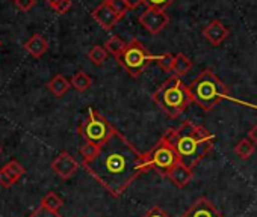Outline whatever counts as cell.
<instances>
[{"label":"cell","instance_id":"1","mask_svg":"<svg viewBox=\"0 0 257 217\" xmlns=\"http://www.w3.org/2000/svg\"><path fill=\"white\" fill-rule=\"evenodd\" d=\"M82 166L113 198H119L141 174L150 170L146 152H140L118 130Z\"/></svg>","mask_w":257,"mask_h":217},{"label":"cell","instance_id":"2","mask_svg":"<svg viewBox=\"0 0 257 217\" xmlns=\"http://www.w3.org/2000/svg\"><path fill=\"white\" fill-rule=\"evenodd\" d=\"M164 138L173 145L180 157V163L194 169L213 148L215 136L201 126L185 121L176 128L168 130Z\"/></svg>","mask_w":257,"mask_h":217},{"label":"cell","instance_id":"3","mask_svg":"<svg viewBox=\"0 0 257 217\" xmlns=\"http://www.w3.org/2000/svg\"><path fill=\"white\" fill-rule=\"evenodd\" d=\"M188 88H189V92L192 95V100L203 108L204 112L212 110L215 106H218L224 100L254 107V106H251V104H248L245 101H240V100H236L234 96H231L227 86L209 68L204 70Z\"/></svg>","mask_w":257,"mask_h":217},{"label":"cell","instance_id":"4","mask_svg":"<svg viewBox=\"0 0 257 217\" xmlns=\"http://www.w3.org/2000/svg\"><path fill=\"white\" fill-rule=\"evenodd\" d=\"M153 100L170 118H177L194 101L189 88L177 76H171L168 80H165L155 90Z\"/></svg>","mask_w":257,"mask_h":217},{"label":"cell","instance_id":"5","mask_svg":"<svg viewBox=\"0 0 257 217\" xmlns=\"http://www.w3.org/2000/svg\"><path fill=\"white\" fill-rule=\"evenodd\" d=\"M116 60L128 72V76L138 78L144 72V70L153 60H156V56H153L140 40H131L125 44V48L116 58Z\"/></svg>","mask_w":257,"mask_h":217},{"label":"cell","instance_id":"6","mask_svg":"<svg viewBox=\"0 0 257 217\" xmlns=\"http://www.w3.org/2000/svg\"><path fill=\"white\" fill-rule=\"evenodd\" d=\"M113 132L115 128L110 126V122L92 107L88 108L86 118L79 126V134L82 139L97 146H101L113 134Z\"/></svg>","mask_w":257,"mask_h":217},{"label":"cell","instance_id":"7","mask_svg":"<svg viewBox=\"0 0 257 217\" xmlns=\"http://www.w3.org/2000/svg\"><path fill=\"white\" fill-rule=\"evenodd\" d=\"M146 156H147L149 168L153 169L161 176H167L168 178L170 172L177 164H180L179 154L176 152L173 145L164 136L159 139V142L149 152H146Z\"/></svg>","mask_w":257,"mask_h":217},{"label":"cell","instance_id":"8","mask_svg":"<svg viewBox=\"0 0 257 217\" xmlns=\"http://www.w3.org/2000/svg\"><path fill=\"white\" fill-rule=\"evenodd\" d=\"M170 22V17L165 11L156 10V8H147L141 16H140V23L143 28L150 32L152 35L161 34Z\"/></svg>","mask_w":257,"mask_h":217},{"label":"cell","instance_id":"9","mask_svg":"<svg viewBox=\"0 0 257 217\" xmlns=\"http://www.w3.org/2000/svg\"><path fill=\"white\" fill-rule=\"evenodd\" d=\"M52 169L62 180H70L76 174V170L79 169V163L76 162V158L70 152L62 151L52 162Z\"/></svg>","mask_w":257,"mask_h":217},{"label":"cell","instance_id":"10","mask_svg":"<svg viewBox=\"0 0 257 217\" xmlns=\"http://www.w3.org/2000/svg\"><path fill=\"white\" fill-rule=\"evenodd\" d=\"M92 18L101 26V29L104 30H110L119 20L121 17L115 12V10L110 6V4L107 2V0H104V2H101L94 11H92Z\"/></svg>","mask_w":257,"mask_h":217},{"label":"cell","instance_id":"11","mask_svg":"<svg viewBox=\"0 0 257 217\" xmlns=\"http://www.w3.org/2000/svg\"><path fill=\"white\" fill-rule=\"evenodd\" d=\"M182 217H224V214L207 199L198 198L183 214Z\"/></svg>","mask_w":257,"mask_h":217},{"label":"cell","instance_id":"12","mask_svg":"<svg viewBox=\"0 0 257 217\" xmlns=\"http://www.w3.org/2000/svg\"><path fill=\"white\" fill-rule=\"evenodd\" d=\"M203 36H204L212 46H219V44H222V42L227 40V36H228V29H227L221 22L213 20V22H210V23L204 28Z\"/></svg>","mask_w":257,"mask_h":217},{"label":"cell","instance_id":"13","mask_svg":"<svg viewBox=\"0 0 257 217\" xmlns=\"http://www.w3.org/2000/svg\"><path fill=\"white\" fill-rule=\"evenodd\" d=\"M25 50L34 58H41L49 50V42L43 35L35 34L25 42Z\"/></svg>","mask_w":257,"mask_h":217},{"label":"cell","instance_id":"14","mask_svg":"<svg viewBox=\"0 0 257 217\" xmlns=\"http://www.w3.org/2000/svg\"><path fill=\"white\" fill-rule=\"evenodd\" d=\"M192 176H194L192 169H189V168L183 166L182 163H180V164H177V166L170 172V175H168V178L171 180V182H173L174 186L180 187V188L186 187V186L191 182Z\"/></svg>","mask_w":257,"mask_h":217},{"label":"cell","instance_id":"15","mask_svg":"<svg viewBox=\"0 0 257 217\" xmlns=\"http://www.w3.org/2000/svg\"><path fill=\"white\" fill-rule=\"evenodd\" d=\"M70 86H71V83L64 77V76H61V74H58V76H55L49 83H47V88H49V90L55 95V96H62L64 94H67V90L70 89Z\"/></svg>","mask_w":257,"mask_h":217},{"label":"cell","instance_id":"16","mask_svg":"<svg viewBox=\"0 0 257 217\" xmlns=\"http://www.w3.org/2000/svg\"><path fill=\"white\" fill-rule=\"evenodd\" d=\"M191 68H192V60H191L186 54L177 53V54L174 56V64H173V72H174V76L182 77V76H185Z\"/></svg>","mask_w":257,"mask_h":217},{"label":"cell","instance_id":"17","mask_svg":"<svg viewBox=\"0 0 257 217\" xmlns=\"http://www.w3.org/2000/svg\"><path fill=\"white\" fill-rule=\"evenodd\" d=\"M70 83H71V86H73L76 90H79V92H85L86 89H89V88H91V84H92V78H91L86 72L79 71V72H76V74L71 77Z\"/></svg>","mask_w":257,"mask_h":217},{"label":"cell","instance_id":"18","mask_svg":"<svg viewBox=\"0 0 257 217\" xmlns=\"http://www.w3.org/2000/svg\"><path fill=\"white\" fill-rule=\"evenodd\" d=\"M234 152L242 160H248L254 154V144L249 139H242L234 145Z\"/></svg>","mask_w":257,"mask_h":217},{"label":"cell","instance_id":"19","mask_svg":"<svg viewBox=\"0 0 257 217\" xmlns=\"http://www.w3.org/2000/svg\"><path fill=\"white\" fill-rule=\"evenodd\" d=\"M104 48H106L107 53H110V54H113L115 58H118V56L122 53V50L125 48V42H124L118 35H113V36H110V38L106 41Z\"/></svg>","mask_w":257,"mask_h":217},{"label":"cell","instance_id":"20","mask_svg":"<svg viewBox=\"0 0 257 217\" xmlns=\"http://www.w3.org/2000/svg\"><path fill=\"white\" fill-rule=\"evenodd\" d=\"M41 205L49 208V210H53V211H58L62 205H64V200L62 198L55 193V192H49L43 199H41Z\"/></svg>","mask_w":257,"mask_h":217},{"label":"cell","instance_id":"21","mask_svg":"<svg viewBox=\"0 0 257 217\" xmlns=\"http://www.w3.org/2000/svg\"><path fill=\"white\" fill-rule=\"evenodd\" d=\"M88 58H89V60H91L95 66H101V65L104 64L106 58H107V52H106V48L101 47V46H94V47L89 50Z\"/></svg>","mask_w":257,"mask_h":217},{"label":"cell","instance_id":"22","mask_svg":"<svg viewBox=\"0 0 257 217\" xmlns=\"http://www.w3.org/2000/svg\"><path fill=\"white\" fill-rule=\"evenodd\" d=\"M4 169H5V172H7L16 182L26 174V169H25L17 160H11L10 163H7V164L4 166Z\"/></svg>","mask_w":257,"mask_h":217},{"label":"cell","instance_id":"23","mask_svg":"<svg viewBox=\"0 0 257 217\" xmlns=\"http://www.w3.org/2000/svg\"><path fill=\"white\" fill-rule=\"evenodd\" d=\"M158 66L165 71V72H171L173 71V64H174V56L170 54V53H164V54H159L156 56V60Z\"/></svg>","mask_w":257,"mask_h":217},{"label":"cell","instance_id":"24","mask_svg":"<svg viewBox=\"0 0 257 217\" xmlns=\"http://www.w3.org/2000/svg\"><path fill=\"white\" fill-rule=\"evenodd\" d=\"M100 146L94 145V144H89V142H85V145L80 148V156H82V162H86V160H91L92 157H95V154L98 152Z\"/></svg>","mask_w":257,"mask_h":217},{"label":"cell","instance_id":"25","mask_svg":"<svg viewBox=\"0 0 257 217\" xmlns=\"http://www.w3.org/2000/svg\"><path fill=\"white\" fill-rule=\"evenodd\" d=\"M176 0H144V5L147 8H156V10H162L165 11L167 8H170Z\"/></svg>","mask_w":257,"mask_h":217},{"label":"cell","instance_id":"26","mask_svg":"<svg viewBox=\"0 0 257 217\" xmlns=\"http://www.w3.org/2000/svg\"><path fill=\"white\" fill-rule=\"evenodd\" d=\"M29 217H64V216L59 214L58 211H53V210H49V208L40 205Z\"/></svg>","mask_w":257,"mask_h":217},{"label":"cell","instance_id":"27","mask_svg":"<svg viewBox=\"0 0 257 217\" xmlns=\"http://www.w3.org/2000/svg\"><path fill=\"white\" fill-rule=\"evenodd\" d=\"M107 2L110 4V6L115 10V12L122 18L124 16H125V12L128 11V8H127V5H125V2L124 0H107Z\"/></svg>","mask_w":257,"mask_h":217},{"label":"cell","instance_id":"28","mask_svg":"<svg viewBox=\"0 0 257 217\" xmlns=\"http://www.w3.org/2000/svg\"><path fill=\"white\" fill-rule=\"evenodd\" d=\"M58 14H65L68 12V10L71 8V0H58V2H55L53 5H50Z\"/></svg>","mask_w":257,"mask_h":217},{"label":"cell","instance_id":"29","mask_svg":"<svg viewBox=\"0 0 257 217\" xmlns=\"http://www.w3.org/2000/svg\"><path fill=\"white\" fill-rule=\"evenodd\" d=\"M14 184H16V181L5 172V169H4V168L0 169V186L5 187V188H10V187H13Z\"/></svg>","mask_w":257,"mask_h":217},{"label":"cell","instance_id":"30","mask_svg":"<svg viewBox=\"0 0 257 217\" xmlns=\"http://www.w3.org/2000/svg\"><path fill=\"white\" fill-rule=\"evenodd\" d=\"M144 217H171L165 210L159 208V206H153L152 210L147 211V214H144Z\"/></svg>","mask_w":257,"mask_h":217},{"label":"cell","instance_id":"31","mask_svg":"<svg viewBox=\"0 0 257 217\" xmlns=\"http://www.w3.org/2000/svg\"><path fill=\"white\" fill-rule=\"evenodd\" d=\"M16 5L19 6L20 11L28 12V11L32 10V6L35 5V0H16Z\"/></svg>","mask_w":257,"mask_h":217},{"label":"cell","instance_id":"32","mask_svg":"<svg viewBox=\"0 0 257 217\" xmlns=\"http://www.w3.org/2000/svg\"><path fill=\"white\" fill-rule=\"evenodd\" d=\"M128 10H137L141 5H144V0H124Z\"/></svg>","mask_w":257,"mask_h":217},{"label":"cell","instance_id":"33","mask_svg":"<svg viewBox=\"0 0 257 217\" xmlns=\"http://www.w3.org/2000/svg\"><path fill=\"white\" fill-rule=\"evenodd\" d=\"M248 138H249V140L254 144V145H257V124L249 130V133H248Z\"/></svg>","mask_w":257,"mask_h":217},{"label":"cell","instance_id":"34","mask_svg":"<svg viewBox=\"0 0 257 217\" xmlns=\"http://www.w3.org/2000/svg\"><path fill=\"white\" fill-rule=\"evenodd\" d=\"M47 2H49V5H53L55 2H58V0H47Z\"/></svg>","mask_w":257,"mask_h":217},{"label":"cell","instance_id":"35","mask_svg":"<svg viewBox=\"0 0 257 217\" xmlns=\"http://www.w3.org/2000/svg\"><path fill=\"white\" fill-rule=\"evenodd\" d=\"M0 154H2V145H0Z\"/></svg>","mask_w":257,"mask_h":217},{"label":"cell","instance_id":"36","mask_svg":"<svg viewBox=\"0 0 257 217\" xmlns=\"http://www.w3.org/2000/svg\"><path fill=\"white\" fill-rule=\"evenodd\" d=\"M0 46H2V42H0Z\"/></svg>","mask_w":257,"mask_h":217},{"label":"cell","instance_id":"37","mask_svg":"<svg viewBox=\"0 0 257 217\" xmlns=\"http://www.w3.org/2000/svg\"><path fill=\"white\" fill-rule=\"evenodd\" d=\"M14 2H16V0H14Z\"/></svg>","mask_w":257,"mask_h":217}]
</instances>
